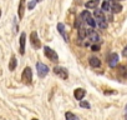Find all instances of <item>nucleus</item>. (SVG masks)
Listing matches in <instances>:
<instances>
[{
  "mask_svg": "<svg viewBox=\"0 0 127 120\" xmlns=\"http://www.w3.org/2000/svg\"><path fill=\"white\" fill-rule=\"evenodd\" d=\"M57 30H59V33L61 34V36L64 38V40H65L66 43L70 41V40H69V36H67V34H66V31H65V25H64L62 23H59V24H57Z\"/></svg>",
  "mask_w": 127,
  "mask_h": 120,
  "instance_id": "8",
  "label": "nucleus"
},
{
  "mask_svg": "<svg viewBox=\"0 0 127 120\" xmlns=\"http://www.w3.org/2000/svg\"><path fill=\"white\" fill-rule=\"evenodd\" d=\"M36 1H41V0H36Z\"/></svg>",
  "mask_w": 127,
  "mask_h": 120,
  "instance_id": "30",
  "label": "nucleus"
},
{
  "mask_svg": "<svg viewBox=\"0 0 127 120\" xmlns=\"http://www.w3.org/2000/svg\"><path fill=\"white\" fill-rule=\"evenodd\" d=\"M90 16H91V14H90V11H87V10L82 11V13H81V15H80V18H81L82 20H85V21H86Z\"/></svg>",
  "mask_w": 127,
  "mask_h": 120,
  "instance_id": "19",
  "label": "nucleus"
},
{
  "mask_svg": "<svg viewBox=\"0 0 127 120\" xmlns=\"http://www.w3.org/2000/svg\"><path fill=\"white\" fill-rule=\"evenodd\" d=\"M21 80L25 83V84H31V80H32V71H31V68H25L23 74H21Z\"/></svg>",
  "mask_w": 127,
  "mask_h": 120,
  "instance_id": "3",
  "label": "nucleus"
},
{
  "mask_svg": "<svg viewBox=\"0 0 127 120\" xmlns=\"http://www.w3.org/2000/svg\"><path fill=\"white\" fill-rule=\"evenodd\" d=\"M80 25H81V21H80V19H77V20H76V23H75V26H76V28H79Z\"/></svg>",
  "mask_w": 127,
  "mask_h": 120,
  "instance_id": "26",
  "label": "nucleus"
},
{
  "mask_svg": "<svg viewBox=\"0 0 127 120\" xmlns=\"http://www.w3.org/2000/svg\"><path fill=\"white\" fill-rule=\"evenodd\" d=\"M30 43H31V45H32L34 49H40L41 43H40V40H39V36H37V33H36V31H32V33L30 34Z\"/></svg>",
  "mask_w": 127,
  "mask_h": 120,
  "instance_id": "5",
  "label": "nucleus"
},
{
  "mask_svg": "<svg viewBox=\"0 0 127 120\" xmlns=\"http://www.w3.org/2000/svg\"><path fill=\"white\" fill-rule=\"evenodd\" d=\"M54 73H55L57 76H60L61 79H64V80H66V79L69 78L67 70H66L65 68H62V66H56V68L54 69Z\"/></svg>",
  "mask_w": 127,
  "mask_h": 120,
  "instance_id": "4",
  "label": "nucleus"
},
{
  "mask_svg": "<svg viewBox=\"0 0 127 120\" xmlns=\"http://www.w3.org/2000/svg\"><path fill=\"white\" fill-rule=\"evenodd\" d=\"M19 43H20V54L24 55L25 54V43H26V34L25 33H21Z\"/></svg>",
  "mask_w": 127,
  "mask_h": 120,
  "instance_id": "10",
  "label": "nucleus"
},
{
  "mask_svg": "<svg viewBox=\"0 0 127 120\" xmlns=\"http://www.w3.org/2000/svg\"><path fill=\"white\" fill-rule=\"evenodd\" d=\"M96 24L101 28V29H106L107 28V20H106V18H102V19H97V21H96Z\"/></svg>",
  "mask_w": 127,
  "mask_h": 120,
  "instance_id": "16",
  "label": "nucleus"
},
{
  "mask_svg": "<svg viewBox=\"0 0 127 120\" xmlns=\"http://www.w3.org/2000/svg\"><path fill=\"white\" fill-rule=\"evenodd\" d=\"M86 95V90L85 89H75V91H74V96H75V99L76 100H82L84 99V96Z\"/></svg>",
  "mask_w": 127,
  "mask_h": 120,
  "instance_id": "9",
  "label": "nucleus"
},
{
  "mask_svg": "<svg viewBox=\"0 0 127 120\" xmlns=\"http://www.w3.org/2000/svg\"><path fill=\"white\" fill-rule=\"evenodd\" d=\"M111 10L113 11V13H121V10H122V5L120 4V3H117V1H113L112 4H111Z\"/></svg>",
  "mask_w": 127,
  "mask_h": 120,
  "instance_id": "13",
  "label": "nucleus"
},
{
  "mask_svg": "<svg viewBox=\"0 0 127 120\" xmlns=\"http://www.w3.org/2000/svg\"><path fill=\"white\" fill-rule=\"evenodd\" d=\"M125 119L127 120V105H126V109H125Z\"/></svg>",
  "mask_w": 127,
  "mask_h": 120,
  "instance_id": "28",
  "label": "nucleus"
},
{
  "mask_svg": "<svg viewBox=\"0 0 127 120\" xmlns=\"http://www.w3.org/2000/svg\"><path fill=\"white\" fill-rule=\"evenodd\" d=\"M112 1H116V0H112Z\"/></svg>",
  "mask_w": 127,
  "mask_h": 120,
  "instance_id": "32",
  "label": "nucleus"
},
{
  "mask_svg": "<svg viewBox=\"0 0 127 120\" xmlns=\"http://www.w3.org/2000/svg\"><path fill=\"white\" fill-rule=\"evenodd\" d=\"M44 53H45L46 58H47V59H50L51 61H54V63H57V61H59V56H57L56 51H55V50H52L51 48L45 46V48H44Z\"/></svg>",
  "mask_w": 127,
  "mask_h": 120,
  "instance_id": "1",
  "label": "nucleus"
},
{
  "mask_svg": "<svg viewBox=\"0 0 127 120\" xmlns=\"http://www.w3.org/2000/svg\"><path fill=\"white\" fill-rule=\"evenodd\" d=\"M122 54H123V56H126L127 58V46L123 49V51H122Z\"/></svg>",
  "mask_w": 127,
  "mask_h": 120,
  "instance_id": "27",
  "label": "nucleus"
},
{
  "mask_svg": "<svg viewBox=\"0 0 127 120\" xmlns=\"http://www.w3.org/2000/svg\"><path fill=\"white\" fill-rule=\"evenodd\" d=\"M101 10L102 11H110L111 10V4L105 0V1L102 3V5H101Z\"/></svg>",
  "mask_w": 127,
  "mask_h": 120,
  "instance_id": "17",
  "label": "nucleus"
},
{
  "mask_svg": "<svg viewBox=\"0 0 127 120\" xmlns=\"http://www.w3.org/2000/svg\"><path fill=\"white\" fill-rule=\"evenodd\" d=\"M86 23H87V24H89V25H90L91 28H95V26L97 25V24H96V21H95V20L92 19V16H90V18H89V19L86 20Z\"/></svg>",
  "mask_w": 127,
  "mask_h": 120,
  "instance_id": "21",
  "label": "nucleus"
},
{
  "mask_svg": "<svg viewBox=\"0 0 127 120\" xmlns=\"http://www.w3.org/2000/svg\"><path fill=\"white\" fill-rule=\"evenodd\" d=\"M25 1H26V0H20V4H19L18 15H19V19H20V20L24 18V11H25Z\"/></svg>",
  "mask_w": 127,
  "mask_h": 120,
  "instance_id": "11",
  "label": "nucleus"
},
{
  "mask_svg": "<svg viewBox=\"0 0 127 120\" xmlns=\"http://www.w3.org/2000/svg\"><path fill=\"white\" fill-rule=\"evenodd\" d=\"M80 106L81 108H85V109H90V104L85 100H80Z\"/></svg>",
  "mask_w": 127,
  "mask_h": 120,
  "instance_id": "23",
  "label": "nucleus"
},
{
  "mask_svg": "<svg viewBox=\"0 0 127 120\" xmlns=\"http://www.w3.org/2000/svg\"><path fill=\"white\" fill-rule=\"evenodd\" d=\"M95 18H96V20H97V19H102V18H105L103 11H102V10H95Z\"/></svg>",
  "mask_w": 127,
  "mask_h": 120,
  "instance_id": "20",
  "label": "nucleus"
},
{
  "mask_svg": "<svg viewBox=\"0 0 127 120\" xmlns=\"http://www.w3.org/2000/svg\"><path fill=\"white\" fill-rule=\"evenodd\" d=\"M89 63H90V65L94 66V68H98V66L101 65L100 59H98V58H95V56H92V58L89 59Z\"/></svg>",
  "mask_w": 127,
  "mask_h": 120,
  "instance_id": "12",
  "label": "nucleus"
},
{
  "mask_svg": "<svg viewBox=\"0 0 127 120\" xmlns=\"http://www.w3.org/2000/svg\"><path fill=\"white\" fill-rule=\"evenodd\" d=\"M36 70H37V75H39V78H45L47 74H49V68H47V65H45L44 63H37L36 64Z\"/></svg>",
  "mask_w": 127,
  "mask_h": 120,
  "instance_id": "2",
  "label": "nucleus"
},
{
  "mask_svg": "<svg viewBox=\"0 0 127 120\" xmlns=\"http://www.w3.org/2000/svg\"><path fill=\"white\" fill-rule=\"evenodd\" d=\"M0 16H1V10H0Z\"/></svg>",
  "mask_w": 127,
  "mask_h": 120,
  "instance_id": "29",
  "label": "nucleus"
},
{
  "mask_svg": "<svg viewBox=\"0 0 127 120\" xmlns=\"http://www.w3.org/2000/svg\"><path fill=\"white\" fill-rule=\"evenodd\" d=\"M79 36H80L81 39H84L85 36H87V31H86L85 29H80V30H79Z\"/></svg>",
  "mask_w": 127,
  "mask_h": 120,
  "instance_id": "22",
  "label": "nucleus"
},
{
  "mask_svg": "<svg viewBox=\"0 0 127 120\" xmlns=\"http://www.w3.org/2000/svg\"><path fill=\"white\" fill-rule=\"evenodd\" d=\"M117 64H118V55L116 53L110 54V56H108V65H110V68H115Z\"/></svg>",
  "mask_w": 127,
  "mask_h": 120,
  "instance_id": "7",
  "label": "nucleus"
},
{
  "mask_svg": "<svg viewBox=\"0 0 127 120\" xmlns=\"http://www.w3.org/2000/svg\"><path fill=\"white\" fill-rule=\"evenodd\" d=\"M16 64H18L16 58H15V55H13L11 59H10V63H9V70H10V71H14L15 68H16Z\"/></svg>",
  "mask_w": 127,
  "mask_h": 120,
  "instance_id": "14",
  "label": "nucleus"
},
{
  "mask_svg": "<svg viewBox=\"0 0 127 120\" xmlns=\"http://www.w3.org/2000/svg\"><path fill=\"white\" fill-rule=\"evenodd\" d=\"M36 3H37V1H36V0H31V1L29 3V5H28V9H29V10H32V9L35 8V5H36Z\"/></svg>",
  "mask_w": 127,
  "mask_h": 120,
  "instance_id": "24",
  "label": "nucleus"
},
{
  "mask_svg": "<svg viewBox=\"0 0 127 120\" xmlns=\"http://www.w3.org/2000/svg\"><path fill=\"white\" fill-rule=\"evenodd\" d=\"M86 31H87V38H89L92 43H98V41H100V36H98V34H97L95 30L89 29V30H86Z\"/></svg>",
  "mask_w": 127,
  "mask_h": 120,
  "instance_id": "6",
  "label": "nucleus"
},
{
  "mask_svg": "<svg viewBox=\"0 0 127 120\" xmlns=\"http://www.w3.org/2000/svg\"><path fill=\"white\" fill-rule=\"evenodd\" d=\"M91 50H92V51H98V50H100V45H97V44H94V45L91 46Z\"/></svg>",
  "mask_w": 127,
  "mask_h": 120,
  "instance_id": "25",
  "label": "nucleus"
},
{
  "mask_svg": "<svg viewBox=\"0 0 127 120\" xmlns=\"http://www.w3.org/2000/svg\"><path fill=\"white\" fill-rule=\"evenodd\" d=\"M97 4H98V0H90V1H87L85 4V6L87 9H95L97 6Z\"/></svg>",
  "mask_w": 127,
  "mask_h": 120,
  "instance_id": "15",
  "label": "nucleus"
},
{
  "mask_svg": "<svg viewBox=\"0 0 127 120\" xmlns=\"http://www.w3.org/2000/svg\"><path fill=\"white\" fill-rule=\"evenodd\" d=\"M32 120H37V119H32Z\"/></svg>",
  "mask_w": 127,
  "mask_h": 120,
  "instance_id": "31",
  "label": "nucleus"
},
{
  "mask_svg": "<svg viewBox=\"0 0 127 120\" xmlns=\"http://www.w3.org/2000/svg\"><path fill=\"white\" fill-rule=\"evenodd\" d=\"M65 118H66V120H80L75 114H72L71 111H67L66 114H65Z\"/></svg>",
  "mask_w": 127,
  "mask_h": 120,
  "instance_id": "18",
  "label": "nucleus"
}]
</instances>
